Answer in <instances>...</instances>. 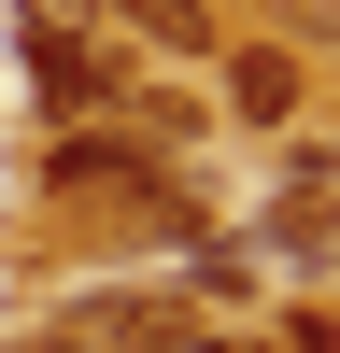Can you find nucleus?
Returning a JSON list of instances; mask_svg holds the SVG:
<instances>
[{
    "label": "nucleus",
    "mask_w": 340,
    "mask_h": 353,
    "mask_svg": "<svg viewBox=\"0 0 340 353\" xmlns=\"http://www.w3.org/2000/svg\"><path fill=\"white\" fill-rule=\"evenodd\" d=\"M185 353H270V339H185Z\"/></svg>",
    "instance_id": "obj_7"
},
{
    "label": "nucleus",
    "mask_w": 340,
    "mask_h": 353,
    "mask_svg": "<svg viewBox=\"0 0 340 353\" xmlns=\"http://www.w3.org/2000/svg\"><path fill=\"white\" fill-rule=\"evenodd\" d=\"M43 184H57V198H128V212H156V226L185 212V198H170V170L142 156V141H57Z\"/></svg>",
    "instance_id": "obj_3"
},
{
    "label": "nucleus",
    "mask_w": 340,
    "mask_h": 353,
    "mask_svg": "<svg viewBox=\"0 0 340 353\" xmlns=\"http://www.w3.org/2000/svg\"><path fill=\"white\" fill-rule=\"evenodd\" d=\"M100 28H142L156 57H227V14H213V0H100Z\"/></svg>",
    "instance_id": "obj_5"
},
{
    "label": "nucleus",
    "mask_w": 340,
    "mask_h": 353,
    "mask_svg": "<svg viewBox=\"0 0 340 353\" xmlns=\"http://www.w3.org/2000/svg\"><path fill=\"white\" fill-rule=\"evenodd\" d=\"M270 254H298V269H326V184H298L270 212Z\"/></svg>",
    "instance_id": "obj_6"
},
{
    "label": "nucleus",
    "mask_w": 340,
    "mask_h": 353,
    "mask_svg": "<svg viewBox=\"0 0 340 353\" xmlns=\"http://www.w3.org/2000/svg\"><path fill=\"white\" fill-rule=\"evenodd\" d=\"M185 339H198V311H185V297H156V283L57 297V325H43V353H185Z\"/></svg>",
    "instance_id": "obj_2"
},
{
    "label": "nucleus",
    "mask_w": 340,
    "mask_h": 353,
    "mask_svg": "<svg viewBox=\"0 0 340 353\" xmlns=\"http://www.w3.org/2000/svg\"><path fill=\"white\" fill-rule=\"evenodd\" d=\"M227 113L241 128H283L298 113V43H227Z\"/></svg>",
    "instance_id": "obj_4"
},
{
    "label": "nucleus",
    "mask_w": 340,
    "mask_h": 353,
    "mask_svg": "<svg viewBox=\"0 0 340 353\" xmlns=\"http://www.w3.org/2000/svg\"><path fill=\"white\" fill-rule=\"evenodd\" d=\"M15 28H28V85H43L57 113H113L128 99V71H113V43H100V0H15Z\"/></svg>",
    "instance_id": "obj_1"
}]
</instances>
